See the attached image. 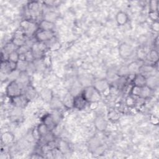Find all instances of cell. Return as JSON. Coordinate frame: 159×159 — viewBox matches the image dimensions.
Wrapping results in <instances>:
<instances>
[{
    "instance_id": "cell-1",
    "label": "cell",
    "mask_w": 159,
    "mask_h": 159,
    "mask_svg": "<svg viewBox=\"0 0 159 159\" xmlns=\"http://www.w3.org/2000/svg\"><path fill=\"white\" fill-rule=\"evenodd\" d=\"M81 94L88 102L95 103L101 99V93L93 85L86 86Z\"/></svg>"
},
{
    "instance_id": "cell-2",
    "label": "cell",
    "mask_w": 159,
    "mask_h": 159,
    "mask_svg": "<svg viewBox=\"0 0 159 159\" xmlns=\"http://www.w3.org/2000/svg\"><path fill=\"white\" fill-rule=\"evenodd\" d=\"M20 25L22 29L21 30L23 32L24 35L28 37L35 34L39 30V25H37L34 22L29 19L22 20Z\"/></svg>"
},
{
    "instance_id": "cell-3",
    "label": "cell",
    "mask_w": 159,
    "mask_h": 159,
    "mask_svg": "<svg viewBox=\"0 0 159 159\" xmlns=\"http://www.w3.org/2000/svg\"><path fill=\"white\" fill-rule=\"evenodd\" d=\"M24 88L20 86L16 80L10 81L6 89V94L10 98H12L22 94Z\"/></svg>"
},
{
    "instance_id": "cell-4",
    "label": "cell",
    "mask_w": 159,
    "mask_h": 159,
    "mask_svg": "<svg viewBox=\"0 0 159 159\" xmlns=\"http://www.w3.org/2000/svg\"><path fill=\"white\" fill-rule=\"evenodd\" d=\"M47 46L45 42H39L36 41L34 42L31 47L30 52L35 60H40L43 56L45 50L47 49Z\"/></svg>"
},
{
    "instance_id": "cell-5",
    "label": "cell",
    "mask_w": 159,
    "mask_h": 159,
    "mask_svg": "<svg viewBox=\"0 0 159 159\" xmlns=\"http://www.w3.org/2000/svg\"><path fill=\"white\" fill-rule=\"evenodd\" d=\"M55 37L53 30H45L39 29L35 34L36 41L39 42H47L52 40Z\"/></svg>"
},
{
    "instance_id": "cell-6",
    "label": "cell",
    "mask_w": 159,
    "mask_h": 159,
    "mask_svg": "<svg viewBox=\"0 0 159 159\" xmlns=\"http://www.w3.org/2000/svg\"><path fill=\"white\" fill-rule=\"evenodd\" d=\"M11 99L12 104L16 107L20 109H22L26 107L30 101L24 93Z\"/></svg>"
},
{
    "instance_id": "cell-7",
    "label": "cell",
    "mask_w": 159,
    "mask_h": 159,
    "mask_svg": "<svg viewBox=\"0 0 159 159\" xmlns=\"http://www.w3.org/2000/svg\"><path fill=\"white\" fill-rule=\"evenodd\" d=\"M88 102L85 100L82 94L76 95L73 99V107L78 110H82L85 108Z\"/></svg>"
},
{
    "instance_id": "cell-8",
    "label": "cell",
    "mask_w": 159,
    "mask_h": 159,
    "mask_svg": "<svg viewBox=\"0 0 159 159\" xmlns=\"http://www.w3.org/2000/svg\"><path fill=\"white\" fill-rule=\"evenodd\" d=\"M133 52L132 47L127 43L121 44L119 48V55L123 58H127L131 57Z\"/></svg>"
},
{
    "instance_id": "cell-9",
    "label": "cell",
    "mask_w": 159,
    "mask_h": 159,
    "mask_svg": "<svg viewBox=\"0 0 159 159\" xmlns=\"http://www.w3.org/2000/svg\"><path fill=\"white\" fill-rule=\"evenodd\" d=\"M42 123H43L50 131L54 129L58 124L53 117L52 114H48L45 115L42 119Z\"/></svg>"
},
{
    "instance_id": "cell-10",
    "label": "cell",
    "mask_w": 159,
    "mask_h": 159,
    "mask_svg": "<svg viewBox=\"0 0 159 159\" xmlns=\"http://www.w3.org/2000/svg\"><path fill=\"white\" fill-rule=\"evenodd\" d=\"M158 84H159V80L158 77H157L156 76H154L153 75L147 77L146 86L148 88H150L151 90L153 91L154 89H156L158 86Z\"/></svg>"
},
{
    "instance_id": "cell-11",
    "label": "cell",
    "mask_w": 159,
    "mask_h": 159,
    "mask_svg": "<svg viewBox=\"0 0 159 159\" xmlns=\"http://www.w3.org/2000/svg\"><path fill=\"white\" fill-rule=\"evenodd\" d=\"M146 80L147 78L144 75L140 73L135 74L133 79L134 86L137 87H143L146 86Z\"/></svg>"
},
{
    "instance_id": "cell-12",
    "label": "cell",
    "mask_w": 159,
    "mask_h": 159,
    "mask_svg": "<svg viewBox=\"0 0 159 159\" xmlns=\"http://www.w3.org/2000/svg\"><path fill=\"white\" fill-rule=\"evenodd\" d=\"M23 93L26 96V97L29 99V101L36 99L38 96V94L34 89V88L30 86V84L24 89Z\"/></svg>"
},
{
    "instance_id": "cell-13",
    "label": "cell",
    "mask_w": 159,
    "mask_h": 159,
    "mask_svg": "<svg viewBox=\"0 0 159 159\" xmlns=\"http://www.w3.org/2000/svg\"><path fill=\"white\" fill-rule=\"evenodd\" d=\"M94 125L97 130L102 132L106 129L107 123L104 118L101 116H98L94 120Z\"/></svg>"
},
{
    "instance_id": "cell-14",
    "label": "cell",
    "mask_w": 159,
    "mask_h": 159,
    "mask_svg": "<svg viewBox=\"0 0 159 159\" xmlns=\"http://www.w3.org/2000/svg\"><path fill=\"white\" fill-rule=\"evenodd\" d=\"M16 81L24 89L26 86L29 85V82H30L29 75V74L26 71L20 72V74L19 78L17 79Z\"/></svg>"
},
{
    "instance_id": "cell-15",
    "label": "cell",
    "mask_w": 159,
    "mask_h": 159,
    "mask_svg": "<svg viewBox=\"0 0 159 159\" xmlns=\"http://www.w3.org/2000/svg\"><path fill=\"white\" fill-rule=\"evenodd\" d=\"M128 16L127 14L123 12V11H119L117 13L116 16V20L118 25H125L127 21H128Z\"/></svg>"
},
{
    "instance_id": "cell-16",
    "label": "cell",
    "mask_w": 159,
    "mask_h": 159,
    "mask_svg": "<svg viewBox=\"0 0 159 159\" xmlns=\"http://www.w3.org/2000/svg\"><path fill=\"white\" fill-rule=\"evenodd\" d=\"M39 25V29L41 30H53L55 28V23L47 20H42Z\"/></svg>"
},
{
    "instance_id": "cell-17",
    "label": "cell",
    "mask_w": 159,
    "mask_h": 159,
    "mask_svg": "<svg viewBox=\"0 0 159 159\" xmlns=\"http://www.w3.org/2000/svg\"><path fill=\"white\" fill-rule=\"evenodd\" d=\"M93 86L100 92H104L108 88V83L104 80H98L94 81Z\"/></svg>"
},
{
    "instance_id": "cell-18",
    "label": "cell",
    "mask_w": 159,
    "mask_h": 159,
    "mask_svg": "<svg viewBox=\"0 0 159 159\" xmlns=\"http://www.w3.org/2000/svg\"><path fill=\"white\" fill-rule=\"evenodd\" d=\"M40 96L42 98V99L46 102H51L53 98L52 91L48 88L43 89L40 91Z\"/></svg>"
},
{
    "instance_id": "cell-19",
    "label": "cell",
    "mask_w": 159,
    "mask_h": 159,
    "mask_svg": "<svg viewBox=\"0 0 159 159\" xmlns=\"http://www.w3.org/2000/svg\"><path fill=\"white\" fill-rule=\"evenodd\" d=\"M37 132L40 137L42 138L47 135L50 132V130L47 128V127L43 123H42L39 124V126L37 127Z\"/></svg>"
},
{
    "instance_id": "cell-20",
    "label": "cell",
    "mask_w": 159,
    "mask_h": 159,
    "mask_svg": "<svg viewBox=\"0 0 159 159\" xmlns=\"http://www.w3.org/2000/svg\"><path fill=\"white\" fill-rule=\"evenodd\" d=\"M20 60V55L17 52V50H15L11 53H9L7 55V60L10 62L17 63Z\"/></svg>"
},
{
    "instance_id": "cell-21",
    "label": "cell",
    "mask_w": 159,
    "mask_h": 159,
    "mask_svg": "<svg viewBox=\"0 0 159 159\" xmlns=\"http://www.w3.org/2000/svg\"><path fill=\"white\" fill-rule=\"evenodd\" d=\"M29 63L22 60H19V61L16 63V69L20 72L26 71L28 68Z\"/></svg>"
},
{
    "instance_id": "cell-22",
    "label": "cell",
    "mask_w": 159,
    "mask_h": 159,
    "mask_svg": "<svg viewBox=\"0 0 159 159\" xmlns=\"http://www.w3.org/2000/svg\"><path fill=\"white\" fill-rule=\"evenodd\" d=\"M20 74V71L17 70L16 68L14 70H11L8 74H7V79L9 80L10 81H16L19 78V75Z\"/></svg>"
},
{
    "instance_id": "cell-23",
    "label": "cell",
    "mask_w": 159,
    "mask_h": 159,
    "mask_svg": "<svg viewBox=\"0 0 159 159\" xmlns=\"http://www.w3.org/2000/svg\"><path fill=\"white\" fill-rule=\"evenodd\" d=\"M17 47L15 46L12 42L7 43L4 47V53H6L7 55L11 53V52L17 50Z\"/></svg>"
},
{
    "instance_id": "cell-24",
    "label": "cell",
    "mask_w": 159,
    "mask_h": 159,
    "mask_svg": "<svg viewBox=\"0 0 159 159\" xmlns=\"http://www.w3.org/2000/svg\"><path fill=\"white\" fill-rule=\"evenodd\" d=\"M58 17V15L57 13H55V12H48L47 13L45 14V15L44 16V19L54 22V21L55 20H57Z\"/></svg>"
},
{
    "instance_id": "cell-25",
    "label": "cell",
    "mask_w": 159,
    "mask_h": 159,
    "mask_svg": "<svg viewBox=\"0 0 159 159\" xmlns=\"http://www.w3.org/2000/svg\"><path fill=\"white\" fill-rule=\"evenodd\" d=\"M13 135L10 132H5L1 136V140L4 143H8L12 141Z\"/></svg>"
},
{
    "instance_id": "cell-26",
    "label": "cell",
    "mask_w": 159,
    "mask_h": 159,
    "mask_svg": "<svg viewBox=\"0 0 159 159\" xmlns=\"http://www.w3.org/2000/svg\"><path fill=\"white\" fill-rule=\"evenodd\" d=\"M150 57V60L153 61L155 62H157L158 61V52L157 50H153L152 51H151L148 55Z\"/></svg>"
},
{
    "instance_id": "cell-27",
    "label": "cell",
    "mask_w": 159,
    "mask_h": 159,
    "mask_svg": "<svg viewBox=\"0 0 159 159\" xmlns=\"http://www.w3.org/2000/svg\"><path fill=\"white\" fill-rule=\"evenodd\" d=\"M150 12H158V1H152L150 2Z\"/></svg>"
},
{
    "instance_id": "cell-28",
    "label": "cell",
    "mask_w": 159,
    "mask_h": 159,
    "mask_svg": "<svg viewBox=\"0 0 159 159\" xmlns=\"http://www.w3.org/2000/svg\"><path fill=\"white\" fill-rule=\"evenodd\" d=\"M152 29L155 32H158V29H159V25H158V20L154 21L153 24H152Z\"/></svg>"
}]
</instances>
